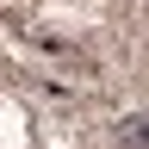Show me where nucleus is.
Wrapping results in <instances>:
<instances>
[{
	"instance_id": "nucleus-1",
	"label": "nucleus",
	"mask_w": 149,
	"mask_h": 149,
	"mask_svg": "<svg viewBox=\"0 0 149 149\" xmlns=\"http://www.w3.org/2000/svg\"><path fill=\"white\" fill-rule=\"evenodd\" d=\"M124 143L130 149H149V118H124Z\"/></svg>"
}]
</instances>
